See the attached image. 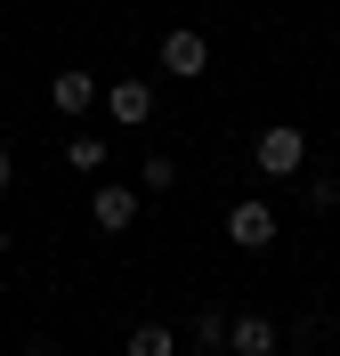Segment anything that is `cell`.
<instances>
[{"mask_svg":"<svg viewBox=\"0 0 340 356\" xmlns=\"http://www.w3.org/2000/svg\"><path fill=\"white\" fill-rule=\"evenodd\" d=\"M138 186H146V195H170V186H179V162H170V154H146V162H138Z\"/></svg>","mask_w":340,"mask_h":356,"instance_id":"30bf717a","label":"cell"},{"mask_svg":"<svg viewBox=\"0 0 340 356\" xmlns=\"http://www.w3.org/2000/svg\"><path fill=\"white\" fill-rule=\"evenodd\" d=\"M8 186H17V162H8V154H0V195H8Z\"/></svg>","mask_w":340,"mask_h":356,"instance_id":"4fadbf2b","label":"cell"},{"mask_svg":"<svg viewBox=\"0 0 340 356\" xmlns=\"http://www.w3.org/2000/svg\"><path fill=\"white\" fill-rule=\"evenodd\" d=\"M106 113L122 122V130H146V122H154V81H113L106 89Z\"/></svg>","mask_w":340,"mask_h":356,"instance_id":"8992f818","label":"cell"},{"mask_svg":"<svg viewBox=\"0 0 340 356\" xmlns=\"http://www.w3.org/2000/svg\"><path fill=\"white\" fill-rule=\"evenodd\" d=\"M154 57H162V73H170V81H195V73L211 65V41H203V33H195V24H170V33H162V49H154Z\"/></svg>","mask_w":340,"mask_h":356,"instance_id":"3957f363","label":"cell"},{"mask_svg":"<svg viewBox=\"0 0 340 356\" xmlns=\"http://www.w3.org/2000/svg\"><path fill=\"white\" fill-rule=\"evenodd\" d=\"M41 356H65V348H41Z\"/></svg>","mask_w":340,"mask_h":356,"instance_id":"9a60e30c","label":"cell"},{"mask_svg":"<svg viewBox=\"0 0 340 356\" xmlns=\"http://www.w3.org/2000/svg\"><path fill=\"white\" fill-rule=\"evenodd\" d=\"M90 219L106 227V235H130V227H138V186H122V178H97Z\"/></svg>","mask_w":340,"mask_h":356,"instance_id":"277c9868","label":"cell"},{"mask_svg":"<svg viewBox=\"0 0 340 356\" xmlns=\"http://www.w3.org/2000/svg\"><path fill=\"white\" fill-rule=\"evenodd\" d=\"M195 348H227V316L219 308H195Z\"/></svg>","mask_w":340,"mask_h":356,"instance_id":"8fae6325","label":"cell"},{"mask_svg":"<svg viewBox=\"0 0 340 356\" xmlns=\"http://www.w3.org/2000/svg\"><path fill=\"white\" fill-rule=\"evenodd\" d=\"M0 259H8V227H0Z\"/></svg>","mask_w":340,"mask_h":356,"instance_id":"5bb4252c","label":"cell"},{"mask_svg":"<svg viewBox=\"0 0 340 356\" xmlns=\"http://www.w3.org/2000/svg\"><path fill=\"white\" fill-rule=\"evenodd\" d=\"M308 211H340V178H308Z\"/></svg>","mask_w":340,"mask_h":356,"instance_id":"7c38bea8","label":"cell"},{"mask_svg":"<svg viewBox=\"0 0 340 356\" xmlns=\"http://www.w3.org/2000/svg\"><path fill=\"white\" fill-rule=\"evenodd\" d=\"M251 162H259V178H300V170H308V138H300V122H268V130L251 138Z\"/></svg>","mask_w":340,"mask_h":356,"instance_id":"6da1fadb","label":"cell"},{"mask_svg":"<svg viewBox=\"0 0 340 356\" xmlns=\"http://www.w3.org/2000/svg\"><path fill=\"white\" fill-rule=\"evenodd\" d=\"M275 235H284L275 202H259V195H235V202H227V243H235V251H268Z\"/></svg>","mask_w":340,"mask_h":356,"instance_id":"7a4b0ae2","label":"cell"},{"mask_svg":"<svg viewBox=\"0 0 340 356\" xmlns=\"http://www.w3.org/2000/svg\"><path fill=\"white\" fill-rule=\"evenodd\" d=\"M122 356H179V340H170V324H130Z\"/></svg>","mask_w":340,"mask_h":356,"instance_id":"9c48e42d","label":"cell"},{"mask_svg":"<svg viewBox=\"0 0 340 356\" xmlns=\"http://www.w3.org/2000/svg\"><path fill=\"white\" fill-rule=\"evenodd\" d=\"M227 348H235V356H275V316L243 308L235 324H227Z\"/></svg>","mask_w":340,"mask_h":356,"instance_id":"52a82bcc","label":"cell"},{"mask_svg":"<svg viewBox=\"0 0 340 356\" xmlns=\"http://www.w3.org/2000/svg\"><path fill=\"white\" fill-rule=\"evenodd\" d=\"M65 170L106 178V138H97V130H73V138H65Z\"/></svg>","mask_w":340,"mask_h":356,"instance_id":"ba28073f","label":"cell"},{"mask_svg":"<svg viewBox=\"0 0 340 356\" xmlns=\"http://www.w3.org/2000/svg\"><path fill=\"white\" fill-rule=\"evenodd\" d=\"M49 106H57V113H90V106H106V81L81 73V65H65L57 81H49Z\"/></svg>","mask_w":340,"mask_h":356,"instance_id":"5b68a950","label":"cell"}]
</instances>
